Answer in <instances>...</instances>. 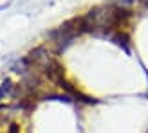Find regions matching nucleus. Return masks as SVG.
I'll return each mask as SVG.
<instances>
[{
  "instance_id": "nucleus-2",
  "label": "nucleus",
  "mask_w": 148,
  "mask_h": 133,
  "mask_svg": "<svg viewBox=\"0 0 148 133\" xmlns=\"http://www.w3.org/2000/svg\"><path fill=\"white\" fill-rule=\"evenodd\" d=\"M13 92V83L9 79H5L4 83H2V86H0V97H2V95H5V94H11Z\"/></svg>"
},
{
  "instance_id": "nucleus-1",
  "label": "nucleus",
  "mask_w": 148,
  "mask_h": 133,
  "mask_svg": "<svg viewBox=\"0 0 148 133\" xmlns=\"http://www.w3.org/2000/svg\"><path fill=\"white\" fill-rule=\"evenodd\" d=\"M108 38L112 40L117 47H121L127 54L130 52V41H128V36L125 34V33H110V34H108Z\"/></svg>"
}]
</instances>
